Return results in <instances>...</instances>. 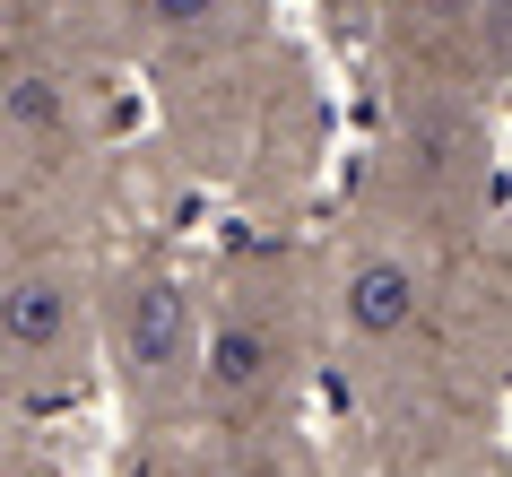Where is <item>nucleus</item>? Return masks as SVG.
<instances>
[{
	"label": "nucleus",
	"instance_id": "f257e3e1",
	"mask_svg": "<svg viewBox=\"0 0 512 477\" xmlns=\"http://www.w3.org/2000/svg\"><path fill=\"white\" fill-rule=\"evenodd\" d=\"M113 330H122V365L131 373H174L183 347H191V304H183L174 278H131Z\"/></svg>",
	"mask_w": 512,
	"mask_h": 477
},
{
	"label": "nucleus",
	"instance_id": "39448f33",
	"mask_svg": "<svg viewBox=\"0 0 512 477\" xmlns=\"http://www.w3.org/2000/svg\"><path fill=\"white\" fill-rule=\"evenodd\" d=\"M9 122L27 139H61L70 131V87H61L53 70H18V79H9Z\"/></svg>",
	"mask_w": 512,
	"mask_h": 477
},
{
	"label": "nucleus",
	"instance_id": "20e7f679",
	"mask_svg": "<svg viewBox=\"0 0 512 477\" xmlns=\"http://www.w3.org/2000/svg\"><path fill=\"white\" fill-rule=\"evenodd\" d=\"M270 365H278V339L261 330V321H226V330L209 339V391H217V399L261 391V382H270Z\"/></svg>",
	"mask_w": 512,
	"mask_h": 477
},
{
	"label": "nucleus",
	"instance_id": "f03ea898",
	"mask_svg": "<svg viewBox=\"0 0 512 477\" xmlns=\"http://www.w3.org/2000/svg\"><path fill=\"white\" fill-rule=\"evenodd\" d=\"M417 304H426V278L400 252H365L348 269V287H339V313H348L356 339H400L408 321H417Z\"/></svg>",
	"mask_w": 512,
	"mask_h": 477
},
{
	"label": "nucleus",
	"instance_id": "7ed1b4c3",
	"mask_svg": "<svg viewBox=\"0 0 512 477\" xmlns=\"http://www.w3.org/2000/svg\"><path fill=\"white\" fill-rule=\"evenodd\" d=\"M70 313H79V278L70 269H18L9 295H0V339L18 356H53L70 339Z\"/></svg>",
	"mask_w": 512,
	"mask_h": 477
},
{
	"label": "nucleus",
	"instance_id": "423d86ee",
	"mask_svg": "<svg viewBox=\"0 0 512 477\" xmlns=\"http://www.w3.org/2000/svg\"><path fill=\"white\" fill-rule=\"evenodd\" d=\"M148 27H165V35H200V27H217L226 18V0H131Z\"/></svg>",
	"mask_w": 512,
	"mask_h": 477
}]
</instances>
